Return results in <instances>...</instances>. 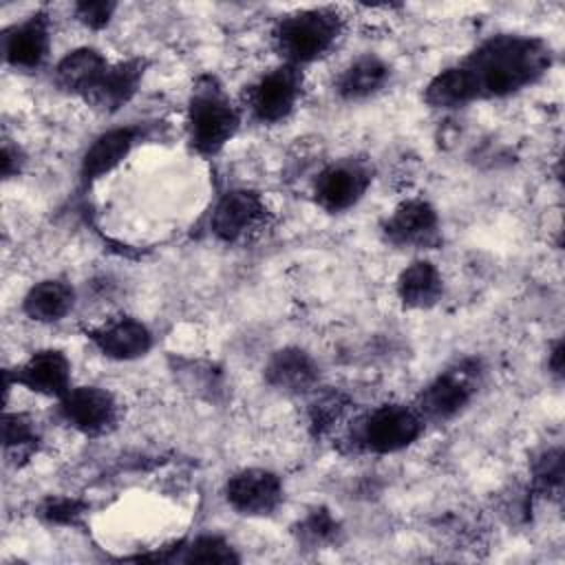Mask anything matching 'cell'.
<instances>
[{
	"instance_id": "484cf974",
	"label": "cell",
	"mask_w": 565,
	"mask_h": 565,
	"mask_svg": "<svg viewBox=\"0 0 565 565\" xmlns=\"http://www.w3.org/2000/svg\"><path fill=\"white\" fill-rule=\"evenodd\" d=\"M347 408H349V399L342 393L318 395L309 406V426L313 435L320 437L331 433L338 426V422H342Z\"/></svg>"
},
{
	"instance_id": "f546056e",
	"label": "cell",
	"mask_w": 565,
	"mask_h": 565,
	"mask_svg": "<svg viewBox=\"0 0 565 565\" xmlns=\"http://www.w3.org/2000/svg\"><path fill=\"white\" fill-rule=\"evenodd\" d=\"M0 166H2V177L4 179H11L13 174L20 172V166H22V154L18 148H13L9 143V139H4L2 143V159H0Z\"/></svg>"
},
{
	"instance_id": "f1b7e54d",
	"label": "cell",
	"mask_w": 565,
	"mask_h": 565,
	"mask_svg": "<svg viewBox=\"0 0 565 565\" xmlns=\"http://www.w3.org/2000/svg\"><path fill=\"white\" fill-rule=\"evenodd\" d=\"M117 11V4L110 2V0H84V2H77L73 7V13H75V20L82 22L84 26L88 29H102L106 26L113 15Z\"/></svg>"
},
{
	"instance_id": "7a4b0ae2",
	"label": "cell",
	"mask_w": 565,
	"mask_h": 565,
	"mask_svg": "<svg viewBox=\"0 0 565 565\" xmlns=\"http://www.w3.org/2000/svg\"><path fill=\"white\" fill-rule=\"evenodd\" d=\"M344 18L335 7H309L282 15L271 40L285 64L305 66L324 57L340 40Z\"/></svg>"
},
{
	"instance_id": "ba28073f",
	"label": "cell",
	"mask_w": 565,
	"mask_h": 565,
	"mask_svg": "<svg viewBox=\"0 0 565 565\" xmlns=\"http://www.w3.org/2000/svg\"><path fill=\"white\" fill-rule=\"evenodd\" d=\"M371 181L373 172L364 161L342 159L329 163L318 172L311 185V196L320 210L338 214L358 205L366 194Z\"/></svg>"
},
{
	"instance_id": "3957f363",
	"label": "cell",
	"mask_w": 565,
	"mask_h": 565,
	"mask_svg": "<svg viewBox=\"0 0 565 565\" xmlns=\"http://www.w3.org/2000/svg\"><path fill=\"white\" fill-rule=\"evenodd\" d=\"M241 110L234 106L223 86L212 77L203 75L192 86L188 102L185 128L192 150L201 157L218 154L238 132Z\"/></svg>"
},
{
	"instance_id": "277c9868",
	"label": "cell",
	"mask_w": 565,
	"mask_h": 565,
	"mask_svg": "<svg viewBox=\"0 0 565 565\" xmlns=\"http://www.w3.org/2000/svg\"><path fill=\"white\" fill-rule=\"evenodd\" d=\"M424 424L415 406L382 404L353 424L351 444L371 455L399 452L419 439Z\"/></svg>"
},
{
	"instance_id": "4fadbf2b",
	"label": "cell",
	"mask_w": 565,
	"mask_h": 565,
	"mask_svg": "<svg viewBox=\"0 0 565 565\" xmlns=\"http://www.w3.org/2000/svg\"><path fill=\"white\" fill-rule=\"evenodd\" d=\"M86 338L104 358L117 362L143 358L152 347L150 329L141 320L130 316H117L97 327H88Z\"/></svg>"
},
{
	"instance_id": "6da1fadb",
	"label": "cell",
	"mask_w": 565,
	"mask_h": 565,
	"mask_svg": "<svg viewBox=\"0 0 565 565\" xmlns=\"http://www.w3.org/2000/svg\"><path fill=\"white\" fill-rule=\"evenodd\" d=\"M477 99L508 97L539 82L552 66V49L536 35L499 33L461 62Z\"/></svg>"
},
{
	"instance_id": "d4e9b609",
	"label": "cell",
	"mask_w": 565,
	"mask_h": 565,
	"mask_svg": "<svg viewBox=\"0 0 565 565\" xmlns=\"http://www.w3.org/2000/svg\"><path fill=\"white\" fill-rule=\"evenodd\" d=\"M183 563H236L238 554L234 547L216 534H201L190 543L179 545Z\"/></svg>"
},
{
	"instance_id": "5bb4252c",
	"label": "cell",
	"mask_w": 565,
	"mask_h": 565,
	"mask_svg": "<svg viewBox=\"0 0 565 565\" xmlns=\"http://www.w3.org/2000/svg\"><path fill=\"white\" fill-rule=\"evenodd\" d=\"M13 384L35 395L60 399L71 386V360L60 349H40L13 371Z\"/></svg>"
},
{
	"instance_id": "8fae6325",
	"label": "cell",
	"mask_w": 565,
	"mask_h": 565,
	"mask_svg": "<svg viewBox=\"0 0 565 565\" xmlns=\"http://www.w3.org/2000/svg\"><path fill=\"white\" fill-rule=\"evenodd\" d=\"M382 234L397 247H435L441 238L439 214L426 199H406L386 216Z\"/></svg>"
},
{
	"instance_id": "30bf717a",
	"label": "cell",
	"mask_w": 565,
	"mask_h": 565,
	"mask_svg": "<svg viewBox=\"0 0 565 565\" xmlns=\"http://www.w3.org/2000/svg\"><path fill=\"white\" fill-rule=\"evenodd\" d=\"M285 499L282 481L267 468H243L225 483V501L243 516H269Z\"/></svg>"
},
{
	"instance_id": "83f0119b",
	"label": "cell",
	"mask_w": 565,
	"mask_h": 565,
	"mask_svg": "<svg viewBox=\"0 0 565 565\" xmlns=\"http://www.w3.org/2000/svg\"><path fill=\"white\" fill-rule=\"evenodd\" d=\"M88 512V503L75 497H49L40 505V516L51 525H77Z\"/></svg>"
},
{
	"instance_id": "4316f807",
	"label": "cell",
	"mask_w": 565,
	"mask_h": 565,
	"mask_svg": "<svg viewBox=\"0 0 565 565\" xmlns=\"http://www.w3.org/2000/svg\"><path fill=\"white\" fill-rule=\"evenodd\" d=\"M532 483L541 494H558L563 486V452L561 448L545 450L532 470Z\"/></svg>"
},
{
	"instance_id": "4dcf8cb0",
	"label": "cell",
	"mask_w": 565,
	"mask_h": 565,
	"mask_svg": "<svg viewBox=\"0 0 565 565\" xmlns=\"http://www.w3.org/2000/svg\"><path fill=\"white\" fill-rule=\"evenodd\" d=\"M550 369H552V373H554L556 377L563 375V342H561V340H558V342L554 344V349L550 351Z\"/></svg>"
},
{
	"instance_id": "e0dca14e",
	"label": "cell",
	"mask_w": 565,
	"mask_h": 565,
	"mask_svg": "<svg viewBox=\"0 0 565 565\" xmlns=\"http://www.w3.org/2000/svg\"><path fill=\"white\" fill-rule=\"evenodd\" d=\"M320 369L300 347L278 349L265 364V382L287 395H302L316 388Z\"/></svg>"
},
{
	"instance_id": "5b68a950",
	"label": "cell",
	"mask_w": 565,
	"mask_h": 565,
	"mask_svg": "<svg viewBox=\"0 0 565 565\" xmlns=\"http://www.w3.org/2000/svg\"><path fill=\"white\" fill-rule=\"evenodd\" d=\"M479 364L461 360L455 366L435 375L415 397V408L424 422L444 424L468 408L479 386Z\"/></svg>"
},
{
	"instance_id": "8992f818",
	"label": "cell",
	"mask_w": 565,
	"mask_h": 565,
	"mask_svg": "<svg viewBox=\"0 0 565 565\" xmlns=\"http://www.w3.org/2000/svg\"><path fill=\"white\" fill-rule=\"evenodd\" d=\"M302 71L291 64H280L263 73L247 93V108L260 124L285 121L302 97Z\"/></svg>"
},
{
	"instance_id": "ac0fdd59",
	"label": "cell",
	"mask_w": 565,
	"mask_h": 565,
	"mask_svg": "<svg viewBox=\"0 0 565 565\" xmlns=\"http://www.w3.org/2000/svg\"><path fill=\"white\" fill-rule=\"evenodd\" d=\"M108 60L93 46H79L68 51L53 71L57 88L79 99H86L88 93L97 86L102 75L108 68Z\"/></svg>"
},
{
	"instance_id": "9a60e30c",
	"label": "cell",
	"mask_w": 565,
	"mask_h": 565,
	"mask_svg": "<svg viewBox=\"0 0 565 565\" xmlns=\"http://www.w3.org/2000/svg\"><path fill=\"white\" fill-rule=\"evenodd\" d=\"M141 137H143V130L139 126H119L102 132L82 157V163H79L82 185L90 188L93 183L110 174L115 168H119Z\"/></svg>"
},
{
	"instance_id": "ffe728a7",
	"label": "cell",
	"mask_w": 565,
	"mask_h": 565,
	"mask_svg": "<svg viewBox=\"0 0 565 565\" xmlns=\"http://www.w3.org/2000/svg\"><path fill=\"white\" fill-rule=\"evenodd\" d=\"M391 79V66L377 55H362L342 68L335 90L347 102H362L377 95Z\"/></svg>"
},
{
	"instance_id": "9c48e42d",
	"label": "cell",
	"mask_w": 565,
	"mask_h": 565,
	"mask_svg": "<svg viewBox=\"0 0 565 565\" xmlns=\"http://www.w3.org/2000/svg\"><path fill=\"white\" fill-rule=\"evenodd\" d=\"M57 413L73 430L95 437L117 424L119 406L115 395L102 386H71L57 399Z\"/></svg>"
},
{
	"instance_id": "7c38bea8",
	"label": "cell",
	"mask_w": 565,
	"mask_h": 565,
	"mask_svg": "<svg viewBox=\"0 0 565 565\" xmlns=\"http://www.w3.org/2000/svg\"><path fill=\"white\" fill-rule=\"evenodd\" d=\"M51 51V18L46 11H35L11 24L2 33L4 62L20 71L40 68Z\"/></svg>"
},
{
	"instance_id": "44dd1931",
	"label": "cell",
	"mask_w": 565,
	"mask_h": 565,
	"mask_svg": "<svg viewBox=\"0 0 565 565\" xmlns=\"http://www.w3.org/2000/svg\"><path fill=\"white\" fill-rule=\"evenodd\" d=\"M75 305V291L68 282L57 280V278H46L40 280L38 285H33L24 300H22V309L24 313L35 320V322H60L62 318H66L71 313Z\"/></svg>"
},
{
	"instance_id": "603a6c76",
	"label": "cell",
	"mask_w": 565,
	"mask_h": 565,
	"mask_svg": "<svg viewBox=\"0 0 565 565\" xmlns=\"http://www.w3.org/2000/svg\"><path fill=\"white\" fill-rule=\"evenodd\" d=\"M2 441L7 457L18 461L29 459L40 446V430L35 422L24 413H4L2 417Z\"/></svg>"
},
{
	"instance_id": "d6986e66",
	"label": "cell",
	"mask_w": 565,
	"mask_h": 565,
	"mask_svg": "<svg viewBox=\"0 0 565 565\" xmlns=\"http://www.w3.org/2000/svg\"><path fill=\"white\" fill-rule=\"evenodd\" d=\"M395 294L406 309H433L444 296V276L430 260L417 258L399 271Z\"/></svg>"
},
{
	"instance_id": "cb8c5ba5",
	"label": "cell",
	"mask_w": 565,
	"mask_h": 565,
	"mask_svg": "<svg viewBox=\"0 0 565 565\" xmlns=\"http://www.w3.org/2000/svg\"><path fill=\"white\" fill-rule=\"evenodd\" d=\"M338 532H340V525L327 508L309 510L294 527L298 543H302L307 547H324L335 541Z\"/></svg>"
},
{
	"instance_id": "7402d4cb",
	"label": "cell",
	"mask_w": 565,
	"mask_h": 565,
	"mask_svg": "<svg viewBox=\"0 0 565 565\" xmlns=\"http://www.w3.org/2000/svg\"><path fill=\"white\" fill-rule=\"evenodd\" d=\"M424 99L428 106L439 110H455L477 102L472 82L463 66L457 62L441 68L424 88Z\"/></svg>"
},
{
	"instance_id": "52a82bcc",
	"label": "cell",
	"mask_w": 565,
	"mask_h": 565,
	"mask_svg": "<svg viewBox=\"0 0 565 565\" xmlns=\"http://www.w3.org/2000/svg\"><path fill=\"white\" fill-rule=\"evenodd\" d=\"M269 218V207L256 190H227L214 205L210 230L221 243H243L258 234Z\"/></svg>"
},
{
	"instance_id": "2e32d148",
	"label": "cell",
	"mask_w": 565,
	"mask_h": 565,
	"mask_svg": "<svg viewBox=\"0 0 565 565\" xmlns=\"http://www.w3.org/2000/svg\"><path fill=\"white\" fill-rule=\"evenodd\" d=\"M146 75V60L128 57L121 62H110L97 86L84 99L90 108L99 113H117L124 108L137 93Z\"/></svg>"
}]
</instances>
